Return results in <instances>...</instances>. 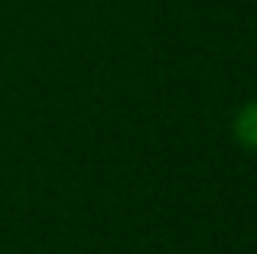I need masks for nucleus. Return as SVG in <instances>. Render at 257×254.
<instances>
[{
  "mask_svg": "<svg viewBox=\"0 0 257 254\" xmlns=\"http://www.w3.org/2000/svg\"><path fill=\"white\" fill-rule=\"evenodd\" d=\"M231 134L244 150L257 153V98L238 108V114H234V121H231Z\"/></svg>",
  "mask_w": 257,
  "mask_h": 254,
  "instance_id": "1",
  "label": "nucleus"
}]
</instances>
